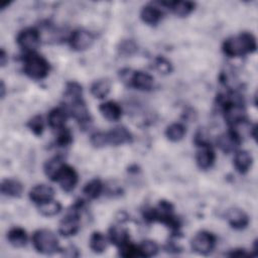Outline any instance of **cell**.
Returning a JSON list of instances; mask_svg holds the SVG:
<instances>
[{
	"label": "cell",
	"instance_id": "cell-17",
	"mask_svg": "<svg viewBox=\"0 0 258 258\" xmlns=\"http://www.w3.org/2000/svg\"><path fill=\"white\" fill-rule=\"evenodd\" d=\"M227 221L235 230H243L249 224L248 215L241 209H231L227 213Z\"/></svg>",
	"mask_w": 258,
	"mask_h": 258
},
{
	"label": "cell",
	"instance_id": "cell-39",
	"mask_svg": "<svg viewBox=\"0 0 258 258\" xmlns=\"http://www.w3.org/2000/svg\"><path fill=\"white\" fill-rule=\"evenodd\" d=\"M7 61H8L7 53L5 52V50L3 48H1V52H0V63H1V67H4Z\"/></svg>",
	"mask_w": 258,
	"mask_h": 258
},
{
	"label": "cell",
	"instance_id": "cell-29",
	"mask_svg": "<svg viewBox=\"0 0 258 258\" xmlns=\"http://www.w3.org/2000/svg\"><path fill=\"white\" fill-rule=\"evenodd\" d=\"M63 96H64V99L67 100V103L81 99L83 98V88L77 82H74V81L69 82L66 85Z\"/></svg>",
	"mask_w": 258,
	"mask_h": 258
},
{
	"label": "cell",
	"instance_id": "cell-24",
	"mask_svg": "<svg viewBox=\"0 0 258 258\" xmlns=\"http://www.w3.org/2000/svg\"><path fill=\"white\" fill-rule=\"evenodd\" d=\"M7 240L9 242V244L12 245L13 247L21 248L26 245L28 236L24 229H22L20 227H14L8 231Z\"/></svg>",
	"mask_w": 258,
	"mask_h": 258
},
{
	"label": "cell",
	"instance_id": "cell-35",
	"mask_svg": "<svg viewBox=\"0 0 258 258\" xmlns=\"http://www.w3.org/2000/svg\"><path fill=\"white\" fill-rule=\"evenodd\" d=\"M73 142V135L68 128H62L58 130V134L55 139V144L59 147H67Z\"/></svg>",
	"mask_w": 258,
	"mask_h": 258
},
{
	"label": "cell",
	"instance_id": "cell-6",
	"mask_svg": "<svg viewBox=\"0 0 258 258\" xmlns=\"http://www.w3.org/2000/svg\"><path fill=\"white\" fill-rule=\"evenodd\" d=\"M217 243L216 236L209 231L198 232L190 241L194 252L201 255H209L215 249Z\"/></svg>",
	"mask_w": 258,
	"mask_h": 258
},
{
	"label": "cell",
	"instance_id": "cell-25",
	"mask_svg": "<svg viewBox=\"0 0 258 258\" xmlns=\"http://www.w3.org/2000/svg\"><path fill=\"white\" fill-rule=\"evenodd\" d=\"M91 94L97 99H104L111 91V81L109 79H100L91 85Z\"/></svg>",
	"mask_w": 258,
	"mask_h": 258
},
{
	"label": "cell",
	"instance_id": "cell-26",
	"mask_svg": "<svg viewBox=\"0 0 258 258\" xmlns=\"http://www.w3.org/2000/svg\"><path fill=\"white\" fill-rule=\"evenodd\" d=\"M104 190V184L99 178H94L87 182L83 187V194L89 200H96L98 199Z\"/></svg>",
	"mask_w": 258,
	"mask_h": 258
},
{
	"label": "cell",
	"instance_id": "cell-3",
	"mask_svg": "<svg viewBox=\"0 0 258 258\" xmlns=\"http://www.w3.org/2000/svg\"><path fill=\"white\" fill-rule=\"evenodd\" d=\"M50 70L49 62L36 52L26 53L23 58L24 74L32 80L39 81L48 75Z\"/></svg>",
	"mask_w": 258,
	"mask_h": 258
},
{
	"label": "cell",
	"instance_id": "cell-5",
	"mask_svg": "<svg viewBox=\"0 0 258 258\" xmlns=\"http://www.w3.org/2000/svg\"><path fill=\"white\" fill-rule=\"evenodd\" d=\"M64 109L68 112V114H70L73 118L77 120V122L83 130H86L91 126L92 117L83 98L72 102H68L66 104Z\"/></svg>",
	"mask_w": 258,
	"mask_h": 258
},
{
	"label": "cell",
	"instance_id": "cell-31",
	"mask_svg": "<svg viewBox=\"0 0 258 258\" xmlns=\"http://www.w3.org/2000/svg\"><path fill=\"white\" fill-rule=\"evenodd\" d=\"M138 246L139 257H152L158 253L159 247L155 241L145 240Z\"/></svg>",
	"mask_w": 258,
	"mask_h": 258
},
{
	"label": "cell",
	"instance_id": "cell-15",
	"mask_svg": "<svg viewBox=\"0 0 258 258\" xmlns=\"http://www.w3.org/2000/svg\"><path fill=\"white\" fill-rule=\"evenodd\" d=\"M216 160V154L211 145L199 147L196 154V162L199 168L203 170L210 169Z\"/></svg>",
	"mask_w": 258,
	"mask_h": 258
},
{
	"label": "cell",
	"instance_id": "cell-11",
	"mask_svg": "<svg viewBox=\"0 0 258 258\" xmlns=\"http://www.w3.org/2000/svg\"><path fill=\"white\" fill-rule=\"evenodd\" d=\"M154 80L152 76L142 71H133L127 83L128 87L134 88L139 91H150L153 88Z\"/></svg>",
	"mask_w": 258,
	"mask_h": 258
},
{
	"label": "cell",
	"instance_id": "cell-23",
	"mask_svg": "<svg viewBox=\"0 0 258 258\" xmlns=\"http://www.w3.org/2000/svg\"><path fill=\"white\" fill-rule=\"evenodd\" d=\"M22 183L13 178H5L1 182V192L3 196L10 198H19L22 195Z\"/></svg>",
	"mask_w": 258,
	"mask_h": 258
},
{
	"label": "cell",
	"instance_id": "cell-36",
	"mask_svg": "<svg viewBox=\"0 0 258 258\" xmlns=\"http://www.w3.org/2000/svg\"><path fill=\"white\" fill-rule=\"evenodd\" d=\"M118 249H119V255L122 257H125V258L139 257L138 246L132 244L130 241L125 243L124 245L120 246Z\"/></svg>",
	"mask_w": 258,
	"mask_h": 258
},
{
	"label": "cell",
	"instance_id": "cell-8",
	"mask_svg": "<svg viewBox=\"0 0 258 258\" xmlns=\"http://www.w3.org/2000/svg\"><path fill=\"white\" fill-rule=\"evenodd\" d=\"M95 34L87 29L79 28L74 30L70 37L69 43L72 49L76 51H83L92 46L95 41Z\"/></svg>",
	"mask_w": 258,
	"mask_h": 258
},
{
	"label": "cell",
	"instance_id": "cell-19",
	"mask_svg": "<svg viewBox=\"0 0 258 258\" xmlns=\"http://www.w3.org/2000/svg\"><path fill=\"white\" fill-rule=\"evenodd\" d=\"M234 167L240 174H245L249 171L253 163L252 155L246 150H238L234 156Z\"/></svg>",
	"mask_w": 258,
	"mask_h": 258
},
{
	"label": "cell",
	"instance_id": "cell-9",
	"mask_svg": "<svg viewBox=\"0 0 258 258\" xmlns=\"http://www.w3.org/2000/svg\"><path fill=\"white\" fill-rule=\"evenodd\" d=\"M241 142L242 139L240 138V136L232 129L219 135L216 140L217 147L226 154L236 152Z\"/></svg>",
	"mask_w": 258,
	"mask_h": 258
},
{
	"label": "cell",
	"instance_id": "cell-20",
	"mask_svg": "<svg viewBox=\"0 0 258 258\" xmlns=\"http://www.w3.org/2000/svg\"><path fill=\"white\" fill-rule=\"evenodd\" d=\"M99 110L102 116L108 121H118L122 116V108L114 101H107L100 104Z\"/></svg>",
	"mask_w": 258,
	"mask_h": 258
},
{
	"label": "cell",
	"instance_id": "cell-33",
	"mask_svg": "<svg viewBox=\"0 0 258 258\" xmlns=\"http://www.w3.org/2000/svg\"><path fill=\"white\" fill-rule=\"evenodd\" d=\"M153 66L155 68V70L162 74V75H167V74H170L172 72V64L171 62L166 59L165 57L163 56H157L154 58V61H153Z\"/></svg>",
	"mask_w": 258,
	"mask_h": 258
},
{
	"label": "cell",
	"instance_id": "cell-28",
	"mask_svg": "<svg viewBox=\"0 0 258 258\" xmlns=\"http://www.w3.org/2000/svg\"><path fill=\"white\" fill-rule=\"evenodd\" d=\"M186 133L185 127L181 123H172L165 129V136L169 141H180Z\"/></svg>",
	"mask_w": 258,
	"mask_h": 258
},
{
	"label": "cell",
	"instance_id": "cell-16",
	"mask_svg": "<svg viewBox=\"0 0 258 258\" xmlns=\"http://www.w3.org/2000/svg\"><path fill=\"white\" fill-rule=\"evenodd\" d=\"M161 6L168 8L174 15L178 17H185L189 15L196 7V4L190 1H171V2H159Z\"/></svg>",
	"mask_w": 258,
	"mask_h": 258
},
{
	"label": "cell",
	"instance_id": "cell-27",
	"mask_svg": "<svg viewBox=\"0 0 258 258\" xmlns=\"http://www.w3.org/2000/svg\"><path fill=\"white\" fill-rule=\"evenodd\" d=\"M108 238L101 232H93L89 239V246L95 253H103L108 246Z\"/></svg>",
	"mask_w": 258,
	"mask_h": 258
},
{
	"label": "cell",
	"instance_id": "cell-18",
	"mask_svg": "<svg viewBox=\"0 0 258 258\" xmlns=\"http://www.w3.org/2000/svg\"><path fill=\"white\" fill-rule=\"evenodd\" d=\"M66 165L63 159L60 156H54L48 159L43 167L45 175L52 181H57V178Z\"/></svg>",
	"mask_w": 258,
	"mask_h": 258
},
{
	"label": "cell",
	"instance_id": "cell-13",
	"mask_svg": "<svg viewBox=\"0 0 258 258\" xmlns=\"http://www.w3.org/2000/svg\"><path fill=\"white\" fill-rule=\"evenodd\" d=\"M78 180H79V176H78V173L75 170V168L66 163V165L63 166V168L57 178V181H58L61 189L64 190L66 192L72 191L76 187Z\"/></svg>",
	"mask_w": 258,
	"mask_h": 258
},
{
	"label": "cell",
	"instance_id": "cell-1",
	"mask_svg": "<svg viewBox=\"0 0 258 258\" xmlns=\"http://www.w3.org/2000/svg\"><path fill=\"white\" fill-rule=\"evenodd\" d=\"M257 48L255 36L251 32H241L225 39L222 45L223 52L230 57L244 56Z\"/></svg>",
	"mask_w": 258,
	"mask_h": 258
},
{
	"label": "cell",
	"instance_id": "cell-40",
	"mask_svg": "<svg viewBox=\"0 0 258 258\" xmlns=\"http://www.w3.org/2000/svg\"><path fill=\"white\" fill-rule=\"evenodd\" d=\"M0 90H1V98L3 99V98H4V96H5V85H4V82H3V81H1Z\"/></svg>",
	"mask_w": 258,
	"mask_h": 258
},
{
	"label": "cell",
	"instance_id": "cell-10",
	"mask_svg": "<svg viewBox=\"0 0 258 258\" xmlns=\"http://www.w3.org/2000/svg\"><path fill=\"white\" fill-rule=\"evenodd\" d=\"M106 145L118 146L127 143H131L133 141L132 133L124 126H118L110 131L105 132Z\"/></svg>",
	"mask_w": 258,
	"mask_h": 258
},
{
	"label": "cell",
	"instance_id": "cell-38",
	"mask_svg": "<svg viewBox=\"0 0 258 258\" xmlns=\"http://www.w3.org/2000/svg\"><path fill=\"white\" fill-rule=\"evenodd\" d=\"M227 255L228 256H234V257H240V256H247L248 253L244 249H235V250H232Z\"/></svg>",
	"mask_w": 258,
	"mask_h": 258
},
{
	"label": "cell",
	"instance_id": "cell-32",
	"mask_svg": "<svg viewBox=\"0 0 258 258\" xmlns=\"http://www.w3.org/2000/svg\"><path fill=\"white\" fill-rule=\"evenodd\" d=\"M138 50V45L133 39H123L118 45V51L121 55L131 56Z\"/></svg>",
	"mask_w": 258,
	"mask_h": 258
},
{
	"label": "cell",
	"instance_id": "cell-14",
	"mask_svg": "<svg viewBox=\"0 0 258 258\" xmlns=\"http://www.w3.org/2000/svg\"><path fill=\"white\" fill-rule=\"evenodd\" d=\"M162 15H163L162 10L160 9V7L156 6L154 3L143 6L140 11L141 20L145 24L150 26L157 25L162 19Z\"/></svg>",
	"mask_w": 258,
	"mask_h": 258
},
{
	"label": "cell",
	"instance_id": "cell-12",
	"mask_svg": "<svg viewBox=\"0 0 258 258\" xmlns=\"http://www.w3.org/2000/svg\"><path fill=\"white\" fill-rule=\"evenodd\" d=\"M29 199L35 205H40L53 200L54 190L50 185L40 183L34 185L29 191Z\"/></svg>",
	"mask_w": 258,
	"mask_h": 258
},
{
	"label": "cell",
	"instance_id": "cell-4",
	"mask_svg": "<svg viewBox=\"0 0 258 258\" xmlns=\"http://www.w3.org/2000/svg\"><path fill=\"white\" fill-rule=\"evenodd\" d=\"M84 206L83 201H77L58 225V233L62 237H72L80 230V213Z\"/></svg>",
	"mask_w": 258,
	"mask_h": 258
},
{
	"label": "cell",
	"instance_id": "cell-21",
	"mask_svg": "<svg viewBox=\"0 0 258 258\" xmlns=\"http://www.w3.org/2000/svg\"><path fill=\"white\" fill-rule=\"evenodd\" d=\"M68 118V112L63 108H54L47 115V123L51 129L60 130L64 127Z\"/></svg>",
	"mask_w": 258,
	"mask_h": 258
},
{
	"label": "cell",
	"instance_id": "cell-2",
	"mask_svg": "<svg viewBox=\"0 0 258 258\" xmlns=\"http://www.w3.org/2000/svg\"><path fill=\"white\" fill-rule=\"evenodd\" d=\"M32 245L34 249L44 255H52L61 250L56 235L47 229L36 230L32 234Z\"/></svg>",
	"mask_w": 258,
	"mask_h": 258
},
{
	"label": "cell",
	"instance_id": "cell-22",
	"mask_svg": "<svg viewBox=\"0 0 258 258\" xmlns=\"http://www.w3.org/2000/svg\"><path fill=\"white\" fill-rule=\"evenodd\" d=\"M108 240L110 243L119 248L130 241V236L128 231L122 226H112L109 229Z\"/></svg>",
	"mask_w": 258,
	"mask_h": 258
},
{
	"label": "cell",
	"instance_id": "cell-30",
	"mask_svg": "<svg viewBox=\"0 0 258 258\" xmlns=\"http://www.w3.org/2000/svg\"><path fill=\"white\" fill-rule=\"evenodd\" d=\"M37 208H38V212L40 213V215H42L44 217H53L61 211L60 203L57 201H54V200L40 204L37 206Z\"/></svg>",
	"mask_w": 258,
	"mask_h": 258
},
{
	"label": "cell",
	"instance_id": "cell-37",
	"mask_svg": "<svg viewBox=\"0 0 258 258\" xmlns=\"http://www.w3.org/2000/svg\"><path fill=\"white\" fill-rule=\"evenodd\" d=\"M91 144L97 148L106 146V138L105 132H96L91 136Z\"/></svg>",
	"mask_w": 258,
	"mask_h": 258
},
{
	"label": "cell",
	"instance_id": "cell-34",
	"mask_svg": "<svg viewBox=\"0 0 258 258\" xmlns=\"http://www.w3.org/2000/svg\"><path fill=\"white\" fill-rule=\"evenodd\" d=\"M27 127L30 129V131L36 135L39 136L42 134L43 132V128H44V124H43V120L42 117L40 115H35L34 117H32L28 123H27Z\"/></svg>",
	"mask_w": 258,
	"mask_h": 258
},
{
	"label": "cell",
	"instance_id": "cell-7",
	"mask_svg": "<svg viewBox=\"0 0 258 258\" xmlns=\"http://www.w3.org/2000/svg\"><path fill=\"white\" fill-rule=\"evenodd\" d=\"M40 31L34 27H29L21 30L16 37V42L18 46L26 53L35 52V49L40 44Z\"/></svg>",
	"mask_w": 258,
	"mask_h": 258
}]
</instances>
